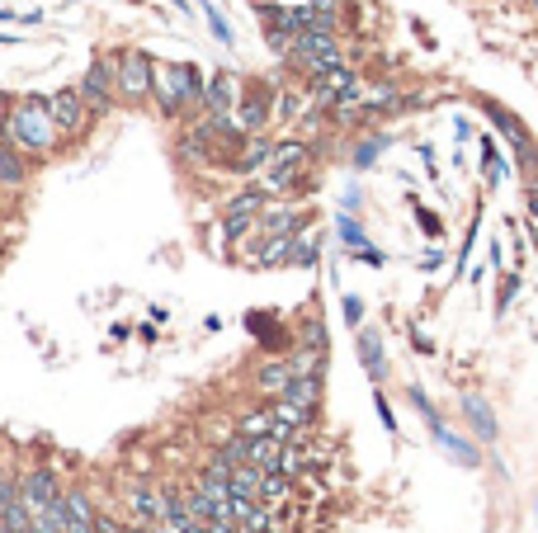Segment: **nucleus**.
<instances>
[{
    "label": "nucleus",
    "instance_id": "obj_1",
    "mask_svg": "<svg viewBox=\"0 0 538 533\" xmlns=\"http://www.w3.org/2000/svg\"><path fill=\"white\" fill-rule=\"evenodd\" d=\"M0 132H5L28 161H52L57 152H62V142H67V137L57 132L52 114H47V95H19L15 104H5Z\"/></svg>",
    "mask_w": 538,
    "mask_h": 533
},
{
    "label": "nucleus",
    "instance_id": "obj_2",
    "mask_svg": "<svg viewBox=\"0 0 538 533\" xmlns=\"http://www.w3.org/2000/svg\"><path fill=\"white\" fill-rule=\"evenodd\" d=\"M204 86H208V76L194 62H156V86H152L156 114L165 123L198 119V109H204Z\"/></svg>",
    "mask_w": 538,
    "mask_h": 533
},
{
    "label": "nucleus",
    "instance_id": "obj_3",
    "mask_svg": "<svg viewBox=\"0 0 538 533\" xmlns=\"http://www.w3.org/2000/svg\"><path fill=\"white\" fill-rule=\"evenodd\" d=\"M113 57V86H119V104L142 109L152 104V86H156V57H147L142 47H119Z\"/></svg>",
    "mask_w": 538,
    "mask_h": 533
},
{
    "label": "nucleus",
    "instance_id": "obj_4",
    "mask_svg": "<svg viewBox=\"0 0 538 533\" xmlns=\"http://www.w3.org/2000/svg\"><path fill=\"white\" fill-rule=\"evenodd\" d=\"M76 90L85 99V109L100 119H109L113 109H119V86H113V57H95L90 67H85V76L76 80Z\"/></svg>",
    "mask_w": 538,
    "mask_h": 533
},
{
    "label": "nucleus",
    "instance_id": "obj_5",
    "mask_svg": "<svg viewBox=\"0 0 538 533\" xmlns=\"http://www.w3.org/2000/svg\"><path fill=\"white\" fill-rule=\"evenodd\" d=\"M307 156H311V147L302 142V137H283V142L274 147V161L265 165V189L269 193H289L298 180H302V165H307Z\"/></svg>",
    "mask_w": 538,
    "mask_h": 533
},
{
    "label": "nucleus",
    "instance_id": "obj_6",
    "mask_svg": "<svg viewBox=\"0 0 538 533\" xmlns=\"http://www.w3.org/2000/svg\"><path fill=\"white\" fill-rule=\"evenodd\" d=\"M47 114H52L57 132L71 137V142H80V137L90 132V123H95V114L85 109V99H80V90H76V86H62L57 95H47Z\"/></svg>",
    "mask_w": 538,
    "mask_h": 533
},
{
    "label": "nucleus",
    "instance_id": "obj_7",
    "mask_svg": "<svg viewBox=\"0 0 538 533\" xmlns=\"http://www.w3.org/2000/svg\"><path fill=\"white\" fill-rule=\"evenodd\" d=\"M19 496L28 500V510H43V505H52V500L67 496V482H62V472H57V467L34 463V467L19 472Z\"/></svg>",
    "mask_w": 538,
    "mask_h": 533
},
{
    "label": "nucleus",
    "instance_id": "obj_8",
    "mask_svg": "<svg viewBox=\"0 0 538 533\" xmlns=\"http://www.w3.org/2000/svg\"><path fill=\"white\" fill-rule=\"evenodd\" d=\"M232 119H237L241 132H265L274 123V86H241Z\"/></svg>",
    "mask_w": 538,
    "mask_h": 533
},
{
    "label": "nucleus",
    "instance_id": "obj_9",
    "mask_svg": "<svg viewBox=\"0 0 538 533\" xmlns=\"http://www.w3.org/2000/svg\"><path fill=\"white\" fill-rule=\"evenodd\" d=\"M123 500H128V519L132 524H147V528L165 524L161 519V491H156L152 476H128V482H123Z\"/></svg>",
    "mask_w": 538,
    "mask_h": 533
},
{
    "label": "nucleus",
    "instance_id": "obj_10",
    "mask_svg": "<svg viewBox=\"0 0 538 533\" xmlns=\"http://www.w3.org/2000/svg\"><path fill=\"white\" fill-rule=\"evenodd\" d=\"M237 99H241V76H237V71H213L208 86H204V109H198V114L227 119V114L237 109Z\"/></svg>",
    "mask_w": 538,
    "mask_h": 533
},
{
    "label": "nucleus",
    "instance_id": "obj_11",
    "mask_svg": "<svg viewBox=\"0 0 538 533\" xmlns=\"http://www.w3.org/2000/svg\"><path fill=\"white\" fill-rule=\"evenodd\" d=\"M274 137H265V132H246V142L237 147V156L232 161H227V171H232V175H260L265 171V165L274 161Z\"/></svg>",
    "mask_w": 538,
    "mask_h": 533
},
{
    "label": "nucleus",
    "instance_id": "obj_12",
    "mask_svg": "<svg viewBox=\"0 0 538 533\" xmlns=\"http://www.w3.org/2000/svg\"><path fill=\"white\" fill-rule=\"evenodd\" d=\"M28 180H34V161H28L5 132H0V184H5L10 193H24Z\"/></svg>",
    "mask_w": 538,
    "mask_h": 533
},
{
    "label": "nucleus",
    "instance_id": "obj_13",
    "mask_svg": "<svg viewBox=\"0 0 538 533\" xmlns=\"http://www.w3.org/2000/svg\"><path fill=\"white\" fill-rule=\"evenodd\" d=\"M487 119H491V123H496V128H501V132L510 137V147H515V152H520V161H524V165H538V152H533V137L524 132V123H520L515 114H510V109H501V104H487Z\"/></svg>",
    "mask_w": 538,
    "mask_h": 533
},
{
    "label": "nucleus",
    "instance_id": "obj_14",
    "mask_svg": "<svg viewBox=\"0 0 538 533\" xmlns=\"http://www.w3.org/2000/svg\"><path fill=\"white\" fill-rule=\"evenodd\" d=\"M95 515H100V505L90 500V491L67 486V533H95Z\"/></svg>",
    "mask_w": 538,
    "mask_h": 533
},
{
    "label": "nucleus",
    "instance_id": "obj_15",
    "mask_svg": "<svg viewBox=\"0 0 538 533\" xmlns=\"http://www.w3.org/2000/svg\"><path fill=\"white\" fill-rule=\"evenodd\" d=\"M307 222H311V217L298 213V208H274V204H269V208L260 213V232H265V236H302Z\"/></svg>",
    "mask_w": 538,
    "mask_h": 533
},
{
    "label": "nucleus",
    "instance_id": "obj_16",
    "mask_svg": "<svg viewBox=\"0 0 538 533\" xmlns=\"http://www.w3.org/2000/svg\"><path fill=\"white\" fill-rule=\"evenodd\" d=\"M354 345H359V363H364V373L374 378V382H383V373H387V359H383V335H378L374 326H359Z\"/></svg>",
    "mask_w": 538,
    "mask_h": 533
},
{
    "label": "nucleus",
    "instance_id": "obj_17",
    "mask_svg": "<svg viewBox=\"0 0 538 533\" xmlns=\"http://www.w3.org/2000/svg\"><path fill=\"white\" fill-rule=\"evenodd\" d=\"M289 382H293V359L289 354H283V359H265L260 369H255V387H260L265 397H279Z\"/></svg>",
    "mask_w": 538,
    "mask_h": 533
},
{
    "label": "nucleus",
    "instance_id": "obj_18",
    "mask_svg": "<svg viewBox=\"0 0 538 533\" xmlns=\"http://www.w3.org/2000/svg\"><path fill=\"white\" fill-rule=\"evenodd\" d=\"M269 204H274V193L265 184H246V189H237L232 199L222 204V213H265Z\"/></svg>",
    "mask_w": 538,
    "mask_h": 533
},
{
    "label": "nucleus",
    "instance_id": "obj_19",
    "mask_svg": "<svg viewBox=\"0 0 538 533\" xmlns=\"http://www.w3.org/2000/svg\"><path fill=\"white\" fill-rule=\"evenodd\" d=\"M222 246H241L246 236H255V227H260V213H222Z\"/></svg>",
    "mask_w": 538,
    "mask_h": 533
},
{
    "label": "nucleus",
    "instance_id": "obj_20",
    "mask_svg": "<svg viewBox=\"0 0 538 533\" xmlns=\"http://www.w3.org/2000/svg\"><path fill=\"white\" fill-rule=\"evenodd\" d=\"M227 496H237V500H255V496H260V467L241 463V467L227 472Z\"/></svg>",
    "mask_w": 538,
    "mask_h": 533
},
{
    "label": "nucleus",
    "instance_id": "obj_21",
    "mask_svg": "<svg viewBox=\"0 0 538 533\" xmlns=\"http://www.w3.org/2000/svg\"><path fill=\"white\" fill-rule=\"evenodd\" d=\"M289 496H293V472H283V467L260 472V500L265 505H283Z\"/></svg>",
    "mask_w": 538,
    "mask_h": 533
},
{
    "label": "nucleus",
    "instance_id": "obj_22",
    "mask_svg": "<svg viewBox=\"0 0 538 533\" xmlns=\"http://www.w3.org/2000/svg\"><path fill=\"white\" fill-rule=\"evenodd\" d=\"M194 491H204L208 500H227V467H217V463H204L194 472V482H189Z\"/></svg>",
    "mask_w": 538,
    "mask_h": 533
},
{
    "label": "nucleus",
    "instance_id": "obj_23",
    "mask_svg": "<svg viewBox=\"0 0 538 533\" xmlns=\"http://www.w3.org/2000/svg\"><path fill=\"white\" fill-rule=\"evenodd\" d=\"M430 430H435V439H439V444H444V448H448V454H453V458H459V463L477 467V458H481V454H477V448H472L468 439H459V434H448L439 415H430Z\"/></svg>",
    "mask_w": 538,
    "mask_h": 533
},
{
    "label": "nucleus",
    "instance_id": "obj_24",
    "mask_svg": "<svg viewBox=\"0 0 538 533\" xmlns=\"http://www.w3.org/2000/svg\"><path fill=\"white\" fill-rule=\"evenodd\" d=\"M463 415L477 425L481 439H496V415H491V406L481 402V397H463Z\"/></svg>",
    "mask_w": 538,
    "mask_h": 533
},
{
    "label": "nucleus",
    "instance_id": "obj_25",
    "mask_svg": "<svg viewBox=\"0 0 538 533\" xmlns=\"http://www.w3.org/2000/svg\"><path fill=\"white\" fill-rule=\"evenodd\" d=\"M237 430H241V434H269V430H274V402H269V406H255V411H241Z\"/></svg>",
    "mask_w": 538,
    "mask_h": 533
},
{
    "label": "nucleus",
    "instance_id": "obj_26",
    "mask_svg": "<svg viewBox=\"0 0 538 533\" xmlns=\"http://www.w3.org/2000/svg\"><path fill=\"white\" fill-rule=\"evenodd\" d=\"M322 260V241H311L307 232L302 236H293V250H289V265L293 269H311V265H317Z\"/></svg>",
    "mask_w": 538,
    "mask_h": 533
},
{
    "label": "nucleus",
    "instance_id": "obj_27",
    "mask_svg": "<svg viewBox=\"0 0 538 533\" xmlns=\"http://www.w3.org/2000/svg\"><path fill=\"white\" fill-rule=\"evenodd\" d=\"M274 119H279V123L302 119V95H298V90H274Z\"/></svg>",
    "mask_w": 538,
    "mask_h": 533
},
{
    "label": "nucleus",
    "instance_id": "obj_28",
    "mask_svg": "<svg viewBox=\"0 0 538 533\" xmlns=\"http://www.w3.org/2000/svg\"><path fill=\"white\" fill-rule=\"evenodd\" d=\"M298 350H311V354H326V321L322 317H311L298 335Z\"/></svg>",
    "mask_w": 538,
    "mask_h": 533
},
{
    "label": "nucleus",
    "instance_id": "obj_29",
    "mask_svg": "<svg viewBox=\"0 0 538 533\" xmlns=\"http://www.w3.org/2000/svg\"><path fill=\"white\" fill-rule=\"evenodd\" d=\"M383 147H387V137H383V132H374V137H364V142L354 147V165H359V171H368V165H374V161L383 156Z\"/></svg>",
    "mask_w": 538,
    "mask_h": 533
},
{
    "label": "nucleus",
    "instance_id": "obj_30",
    "mask_svg": "<svg viewBox=\"0 0 538 533\" xmlns=\"http://www.w3.org/2000/svg\"><path fill=\"white\" fill-rule=\"evenodd\" d=\"M335 232H340V241H345L350 250H364V246H368L364 227H359V222H354L350 213H340V217H335Z\"/></svg>",
    "mask_w": 538,
    "mask_h": 533
},
{
    "label": "nucleus",
    "instance_id": "obj_31",
    "mask_svg": "<svg viewBox=\"0 0 538 533\" xmlns=\"http://www.w3.org/2000/svg\"><path fill=\"white\" fill-rule=\"evenodd\" d=\"M481 171H487V184H501V175H505V161H501L496 142H481Z\"/></svg>",
    "mask_w": 538,
    "mask_h": 533
},
{
    "label": "nucleus",
    "instance_id": "obj_32",
    "mask_svg": "<svg viewBox=\"0 0 538 533\" xmlns=\"http://www.w3.org/2000/svg\"><path fill=\"white\" fill-rule=\"evenodd\" d=\"M204 15H208V24H213V38H217L222 47H232V24H227V19L208 5V0H204Z\"/></svg>",
    "mask_w": 538,
    "mask_h": 533
},
{
    "label": "nucleus",
    "instance_id": "obj_33",
    "mask_svg": "<svg viewBox=\"0 0 538 533\" xmlns=\"http://www.w3.org/2000/svg\"><path fill=\"white\" fill-rule=\"evenodd\" d=\"M340 307H345V321L359 330V326H364V298H359V293H345V302H340Z\"/></svg>",
    "mask_w": 538,
    "mask_h": 533
},
{
    "label": "nucleus",
    "instance_id": "obj_34",
    "mask_svg": "<svg viewBox=\"0 0 538 533\" xmlns=\"http://www.w3.org/2000/svg\"><path fill=\"white\" fill-rule=\"evenodd\" d=\"M416 217H420V232H425V236H439V232H444V222H439L430 208H416Z\"/></svg>",
    "mask_w": 538,
    "mask_h": 533
},
{
    "label": "nucleus",
    "instance_id": "obj_35",
    "mask_svg": "<svg viewBox=\"0 0 538 533\" xmlns=\"http://www.w3.org/2000/svg\"><path fill=\"white\" fill-rule=\"evenodd\" d=\"M515 293H520V274H505L501 278V312L510 307V298H515Z\"/></svg>",
    "mask_w": 538,
    "mask_h": 533
},
{
    "label": "nucleus",
    "instance_id": "obj_36",
    "mask_svg": "<svg viewBox=\"0 0 538 533\" xmlns=\"http://www.w3.org/2000/svg\"><path fill=\"white\" fill-rule=\"evenodd\" d=\"M374 406H378V420H383V430H387V434H396V420H392V406H387V397H383V392L374 397Z\"/></svg>",
    "mask_w": 538,
    "mask_h": 533
},
{
    "label": "nucleus",
    "instance_id": "obj_37",
    "mask_svg": "<svg viewBox=\"0 0 538 533\" xmlns=\"http://www.w3.org/2000/svg\"><path fill=\"white\" fill-rule=\"evenodd\" d=\"M95 533H123V519H113L109 510H100L95 515Z\"/></svg>",
    "mask_w": 538,
    "mask_h": 533
},
{
    "label": "nucleus",
    "instance_id": "obj_38",
    "mask_svg": "<svg viewBox=\"0 0 538 533\" xmlns=\"http://www.w3.org/2000/svg\"><path fill=\"white\" fill-rule=\"evenodd\" d=\"M359 260L378 269V265H383V250H378V246H364V250H359Z\"/></svg>",
    "mask_w": 538,
    "mask_h": 533
},
{
    "label": "nucleus",
    "instance_id": "obj_39",
    "mask_svg": "<svg viewBox=\"0 0 538 533\" xmlns=\"http://www.w3.org/2000/svg\"><path fill=\"white\" fill-rule=\"evenodd\" d=\"M10 217H15V208H10V189L0 184V222H10Z\"/></svg>",
    "mask_w": 538,
    "mask_h": 533
},
{
    "label": "nucleus",
    "instance_id": "obj_40",
    "mask_svg": "<svg viewBox=\"0 0 538 533\" xmlns=\"http://www.w3.org/2000/svg\"><path fill=\"white\" fill-rule=\"evenodd\" d=\"M444 265V256H439V250H425V260H420V269H439Z\"/></svg>",
    "mask_w": 538,
    "mask_h": 533
},
{
    "label": "nucleus",
    "instance_id": "obj_41",
    "mask_svg": "<svg viewBox=\"0 0 538 533\" xmlns=\"http://www.w3.org/2000/svg\"><path fill=\"white\" fill-rule=\"evenodd\" d=\"M529 222H538V180L529 184Z\"/></svg>",
    "mask_w": 538,
    "mask_h": 533
},
{
    "label": "nucleus",
    "instance_id": "obj_42",
    "mask_svg": "<svg viewBox=\"0 0 538 533\" xmlns=\"http://www.w3.org/2000/svg\"><path fill=\"white\" fill-rule=\"evenodd\" d=\"M123 533H152V528H147V524H132V519H128V524H123Z\"/></svg>",
    "mask_w": 538,
    "mask_h": 533
},
{
    "label": "nucleus",
    "instance_id": "obj_43",
    "mask_svg": "<svg viewBox=\"0 0 538 533\" xmlns=\"http://www.w3.org/2000/svg\"><path fill=\"white\" fill-rule=\"evenodd\" d=\"M19 533H38V524H28V528H19Z\"/></svg>",
    "mask_w": 538,
    "mask_h": 533
},
{
    "label": "nucleus",
    "instance_id": "obj_44",
    "mask_svg": "<svg viewBox=\"0 0 538 533\" xmlns=\"http://www.w3.org/2000/svg\"><path fill=\"white\" fill-rule=\"evenodd\" d=\"M529 236H533V241H538V222H533V227H529Z\"/></svg>",
    "mask_w": 538,
    "mask_h": 533
},
{
    "label": "nucleus",
    "instance_id": "obj_45",
    "mask_svg": "<svg viewBox=\"0 0 538 533\" xmlns=\"http://www.w3.org/2000/svg\"><path fill=\"white\" fill-rule=\"evenodd\" d=\"M0 472H5V454H0Z\"/></svg>",
    "mask_w": 538,
    "mask_h": 533
},
{
    "label": "nucleus",
    "instance_id": "obj_46",
    "mask_svg": "<svg viewBox=\"0 0 538 533\" xmlns=\"http://www.w3.org/2000/svg\"><path fill=\"white\" fill-rule=\"evenodd\" d=\"M529 5H533V10H538V0H529Z\"/></svg>",
    "mask_w": 538,
    "mask_h": 533
}]
</instances>
